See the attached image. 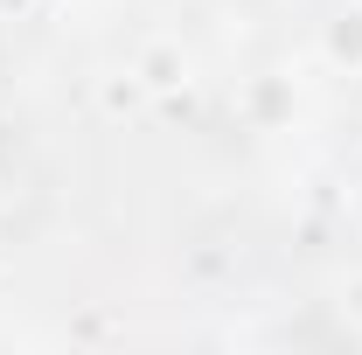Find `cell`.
Returning <instances> with one entry per match:
<instances>
[{
  "mask_svg": "<svg viewBox=\"0 0 362 355\" xmlns=\"http://www.w3.org/2000/svg\"><path fill=\"white\" fill-rule=\"evenodd\" d=\"M341 307H356V320H362V279L349 286V300H341Z\"/></svg>",
  "mask_w": 362,
  "mask_h": 355,
  "instance_id": "6da1fadb",
  "label": "cell"
}]
</instances>
